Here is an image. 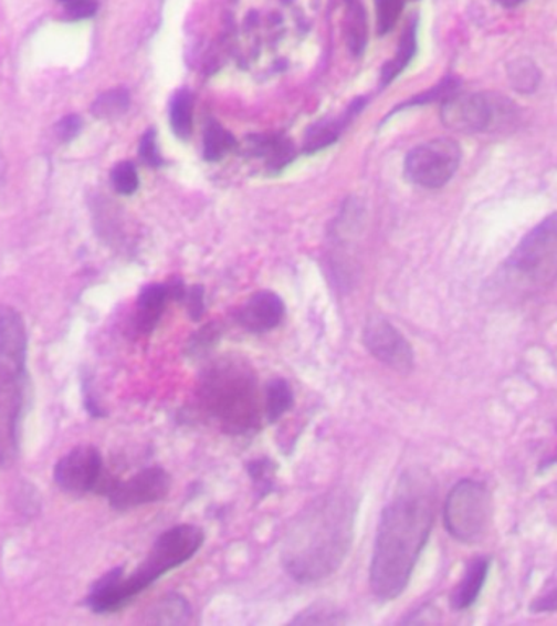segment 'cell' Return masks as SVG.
Segmentation results:
<instances>
[{"label": "cell", "instance_id": "cell-1", "mask_svg": "<svg viewBox=\"0 0 557 626\" xmlns=\"http://www.w3.org/2000/svg\"><path fill=\"white\" fill-rule=\"evenodd\" d=\"M437 488L425 470L402 474L393 500L385 508L375 540L370 586L381 601L404 593L435 519Z\"/></svg>", "mask_w": 557, "mask_h": 626}, {"label": "cell", "instance_id": "cell-2", "mask_svg": "<svg viewBox=\"0 0 557 626\" xmlns=\"http://www.w3.org/2000/svg\"><path fill=\"white\" fill-rule=\"evenodd\" d=\"M356 504L346 491H332L302 512L285 536L282 563L298 583H316L338 571L354 536Z\"/></svg>", "mask_w": 557, "mask_h": 626}, {"label": "cell", "instance_id": "cell-3", "mask_svg": "<svg viewBox=\"0 0 557 626\" xmlns=\"http://www.w3.org/2000/svg\"><path fill=\"white\" fill-rule=\"evenodd\" d=\"M202 542L204 532L191 524L177 525L161 533L147 559L129 577H124L122 567H118L109 571L92 587L88 607L96 614L119 611L165 573L191 560Z\"/></svg>", "mask_w": 557, "mask_h": 626}, {"label": "cell", "instance_id": "cell-4", "mask_svg": "<svg viewBox=\"0 0 557 626\" xmlns=\"http://www.w3.org/2000/svg\"><path fill=\"white\" fill-rule=\"evenodd\" d=\"M201 400L209 415L227 431L243 435L256 429L261 419V398L253 369L240 361L212 364L201 378Z\"/></svg>", "mask_w": 557, "mask_h": 626}, {"label": "cell", "instance_id": "cell-5", "mask_svg": "<svg viewBox=\"0 0 557 626\" xmlns=\"http://www.w3.org/2000/svg\"><path fill=\"white\" fill-rule=\"evenodd\" d=\"M25 322L12 307H0V431L9 446H15L20 418L25 405Z\"/></svg>", "mask_w": 557, "mask_h": 626}, {"label": "cell", "instance_id": "cell-6", "mask_svg": "<svg viewBox=\"0 0 557 626\" xmlns=\"http://www.w3.org/2000/svg\"><path fill=\"white\" fill-rule=\"evenodd\" d=\"M504 268L521 291H542L557 280V212L526 233Z\"/></svg>", "mask_w": 557, "mask_h": 626}, {"label": "cell", "instance_id": "cell-7", "mask_svg": "<svg viewBox=\"0 0 557 626\" xmlns=\"http://www.w3.org/2000/svg\"><path fill=\"white\" fill-rule=\"evenodd\" d=\"M493 521V497L483 481L464 478L446 494L443 522L446 532L460 543L481 542Z\"/></svg>", "mask_w": 557, "mask_h": 626}, {"label": "cell", "instance_id": "cell-8", "mask_svg": "<svg viewBox=\"0 0 557 626\" xmlns=\"http://www.w3.org/2000/svg\"><path fill=\"white\" fill-rule=\"evenodd\" d=\"M512 112V103L501 96L455 92L443 100L442 122L459 133H481L507 122Z\"/></svg>", "mask_w": 557, "mask_h": 626}, {"label": "cell", "instance_id": "cell-9", "mask_svg": "<svg viewBox=\"0 0 557 626\" xmlns=\"http://www.w3.org/2000/svg\"><path fill=\"white\" fill-rule=\"evenodd\" d=\"M462 161V149L452 139H433L414 147L406 157L404 170L418 187L437 189L452 180Z\"/></svg>", "mask_w": 557, "mask_h": 626}, {"label": "cell", "instance_id": "cell-10", "mask_svg": "<svg viewBox=\"0 0 557 626\" xmlns=\"http://www.w3.org/2000/svg\"><path fill=\"white\" fill-rule=\"evenodd\" d=\"M54 480L65 493L85 494L105 488L103 460L92 446H78L56 463Z\"/></svg>", "mask_w": 557, "mask_h": 626}, {"label": "cell", "instance_id": "cell-11", "mask_svg": "<svg viewBox=\"0 0 557 626\" xmlns=\"http://www.w3.org/2000/svg\"><path fill=\"white\" fill-rule=\"evenodd\" d=\"M170 474L160 467H150L127 480L109 483L105 493L108 494L113 508L126 511L164 500L170 493Z\"/></svg>", "mask_w": 557, "mask_h": 626}, {"label": "cell", "instance_id": "cell-12", "mask_svg": "<svg viewBox=\"0 0 557 626\" xmlns=\"http://www.w3.org/2000/svg\"><path fill=\"white\" fill-rule=\"evenodd\" d=\"M364 342L371 356L377 357L380 363L387 364L391 369L408 373L414 364L412 347L406 342L404 336L380 316H374L367 323L364 332Z\"/></svg>", "mask_w": 557, "mask_h": 626}, {"label": "cell", "instance_id": "cell-13", "mask_svg": "<svg viewBox=\"0 0 557 626\" xmlns=\"http://www.w3.org/2000/svg\"><path fill=\"white\" fill-rule=\"evenodd\" d=\"M285 315L284 302L270 291H261L248 299L240 312V322L253 333L270 332L276 328Z\"/></svg>", "mask_w": 557, "mask_h": 626}, {"label": "cell", "instance_id": "cell-14", "mask_svg": "<svg viewBox=\"0 0 557 626\" xmlns=\"http://www.w3.org/2000/svg\"><path fill=\"white\" fill-rule=\"evenodd\" d=\"M491 559L486 555L474 556L470 563L466 564L462 580L456 584L453 590L450 604L453 611L463 612L473 607L483 593L486 586L487 577H490Z\"/></svg>", "mask_w": 557, "mask_h": 626}, {"label": "cell", "instance_id": "cell-15", "mask_svg": "<svg viewBox=\"0 0 557 626\" xmlns=\"http://www.w3.org/2000/svg\"><path fill=\"white\" fill-rule=\"evenodd\" d=\"M168 298H170L168 285L150 284L143 289L139 299H137L136 325L139 332H153L158 320H160Z\"/></svg>", "mask_w": 557, "mask_h": 626}, {"label": "cell", "instance_id": "cell-16", "mask_svg": "<svg viewBox=\"0 0 557 626\" xmlns=\"http://www.w3.org/2000/svg\"><path fill=\"white\" fill-rule=\"evenodd\" d=\"M416 32H418V25L416 22L409 23L406 27L404 33H402L400 48H398L397 56L390 61L387 65H385L383 71H381V82L385 85L390 84L393 79H397L398 75L404 71L406 65L411 63L412 58H414L416 53V44H418V36H416Z\"/></svg>", "mask_w": 557, "mask_h": 626}, {"label": "cell", "instance_id": "cell-17", "mask_svg": "<svg viewBox=\"0 0 557 626\" xmlns=\"http://www.w3.org/2000/svg\"><path fill=\"white\" fill-rule=\"evenodd\" d=\"M346 36L347 44L354 54H360L367 44L366 10L359 0H346Z\"/></svg>", "mask_w": 557, "mask_h": 626}, {"label": "cell", "instance_id": "cell-18", "mask_svg": "<svg viewBox=\"0 0 557 626\" xmlns=\"http://www.w3.org/2000/svg\"><path fill=\"white\" fill-rule=\"evenodd\" d=\"M191 618V608L188 602L180 595L174 594L160 598L153 611V624L157 625H185Z\"/></svg>", "mask_w": 557, "mask_h": 626}, {"label": "cell", "instance_id": "cell-19", "mask_svg": "<svg viewBox=\"0 0 557 626\" xmlns=\"http://www.w3.org/2000/svg\"><path fill=\"white\" fill-rule=\"evenodd\" d=\"M294 401L291 385L284 378H274L267 385L266 394H264V415L267 421L274 422L287 413Z\"/></svg>", "mask_w": 557, "mask_h": 626}, {"label": "cell", "instance_id": "cell-20", "mask_svg": "<svg viewBox=\"0 0 557 626\" xmlns=\"http://www.w3.org/2000/svg\"><path fill=\"white\" fill-rule=\"evenodd\" d=\"M233 146H235V139H233L232 134L227 133L222 126L211 123V125L206 127L204 157L208 158V160H219V158L225 156Z\"/></svg>", "mask_w": 557, "mask_h": 626}, {"label": "cell", "instance_id": "cell-21", "mask_svg": "<svg viewBox=\"0 0 557 626\" xmlns=\"http://www.w3.org/2000/svg\"><path fill=\"white\" fill-rule=\"evenodd\" d=\"M127 106H129V95L126 91H109L102 96H98L92 106V113L99 119L116 118V116L123 115L126 112Z\"/></svg>", "mask_w": 557, "mask_h": 626}, {"label": "cell", "instance_id": "cell-22", "mask_svg": "<svg viewBox=\"0 0 557 626\" xmlns=\"http://www.w3.org/2000/svg\"><path fill=\"white\" fill-rule=\"evenodd\" d=\"M508 77L512 85L522 94H532L538 87L539 74L538 67L532 61L521 60L517 63L508 65Z\"/></svg>", "mask_w": 557, "mask_h": 626}, {"label": "cell", "instance_id": "cell-23", "mask_svg": "<svg viewBox=\"0 0 557 626\" xmlns=\"http://www.w3.org/2000/svg\"><path fill=\"white\" fill-rule=\"evenodd\" d=\"M171 127L180 137H188L192 129V98L188 92H180L171 103Z\"/></svg>", "mask_w": 557, "mask_h": 626}, {"label": "cell", "instance_id": "cell-24", "mask_svg": "<svg viewBox=\"0 0 557 626\" xmlns=\"http://www.w3.org/2000/svg\"><path fill=\"white\" fill-rule=\"evenodd\" d=\"M408 0H375L378 34L390 33L400 20Z\"/></svg>", "mask_w": 557, "mask_h": 626}, {"label": "cell", "instance_id": "cell-25", "mask_svg": "<svg viewBox=\"0 0 557 626\" xmlns=\"http://www.w3.org/2000/svg\"><path fill=\"white\" fill-rule=\"evenodd\" d=\"M112 184L119 195L129 196L139 188L136 167L130 161H122L112 171Z\"/></svg>", "mask_w": 557, "mask_h": 626}, {"label": "cell", "instance_id": "cell-26", "mask_svg": "<svg viewBox=\"0 0 557 626\" xmlns=\"http://www.w3.org/2000/svg\"><path fill=\"white\" fill-rule=\"evenodd\" d=\"M532 614H555L557 612V580L549 581L538 597L529 604Z\"/></svg>", "mask_w": 557, "mask_h": 626}, {"label": "cell", "instance_id": "cell-27", "mask_svg": "<svg viewBox=\"0 0 557 626\" xmlns=\"http://www.w3.org/2000/svg\"><path fill=\"white\" fill-rule=\"evenodd\" d=\"M64 9L65 19L78 22V20L91 19L95 15L96 10H98V2L96 0H78V2L64 7Z\"/></svg>", "mask_w": 557, "mask_h": 626}, {"label": "cell", "instance_id": "cell-28", "mask_svg": "<svg viewBox=\"0 0 557 626\" xmlns=\"http://www.w3.org/2000/svg\"><path fill=\"white\" fill-rule=\"evenodd\" d=\"M139 156L143 158L144 164L149 165V167H158L161 164L160 153H158L157 143H155L154 131H149L140 140Z\"/></svg>", "mask_w": 557, "mask_h": 626}, {"label": "cell", "instance_id": "cell-29", "mask_svg": "<svg viewBox=\"0 0 557 626\" xmlns=\"http://www.w3.org/2000/svg\"><path fill=\"white\" fill-rule=\"evenodd\" d=\"M82 129V119L81 116H65L62 118L56 126V134L57 137L62 140V143H69V140L74 139V137L78 136Z\"/></svg>", "mask_w": 557, "mask_h": 626}, {"label": "cell", "instance_id": "cell-30", "mask_svg": "<svg viewBox=\"0 0 557 626\" xmlns=\"http://www.w3.org/2000/svg\"><path fill=\"white\" fill-rule=\"evenodd\" d=\"M338 614H333L329 611H323V608H316L315 612H307V614H302L301 617L295 618L294 624H339V618H335Z\"/></svg>", "mask_w": 557, "mask_h": 626}, {"label": "cell", "instance_id": "cell-31", "mask_svg": "<svg viewBox=\"0 0 557 626\" xmlns=\"http://www.w3.org/2000/svg\"><path fill=\"white\" fill-rule=\"evenodd\" d=\"M186 305H188L189 315L192 316V320L201 319L202 312H204V294H202V288L199 285H195V288L189 289L186 292Z\"/></svg>", "mask_w": 557, "mask_h": 626}, {"label": "cell", "instance_id": "cell-32", "mask_svg": "<svg viewBox=\"0 0 557 626\" xmlns=\"http://www.w3.org/2000/svg\"><path fill=\"white\" fill-rule=\"evenodd\" d=\"M9 442H7L6 438H3L2 432H0V467L3 466L6 462L7 453H9Z\"/></svg>", "mask_w": 557, "mask_h": 626}, {"label": "cell", "instance_id": "cell-33", "mask_svg": "<svg viewBox=\"0 0 557 626\" xmlns=\"http://www.w3.org/2000/svg\"><path fill=\"white\" fill-rule=\"evenodd\" d=\"M498 6L505 7V9H515V7L522 6L526 0H495Z\"/></svg>", "mask_w": 557, "mask_h": 626}, {"label": "cell", "instance_id": "cell-34", "mask_svg": "<svg viewBox=\"0 0 557 626\" xmlns=\"http://www.w3.org/2000/svg\"><path fill=\"white\" fill-rule=\"evenodd\" d=\"M57 2L62 3V6L67 7L71 3L78 2V0H57Z\"/></svg>", "mask_w": 557, "mask_h": 626}]
</instances>
